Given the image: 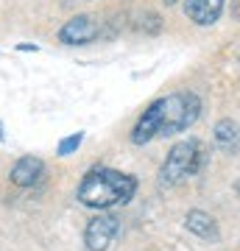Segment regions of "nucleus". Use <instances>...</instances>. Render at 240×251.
<instances>
[{
	"label": "nucleus",
	"instance_id": "obj_5",
	"mask_svg": "<svg viewBox=\"0 0 240 251\" xmlns=\"http://www.w3.org/2000/svg\"><path fill=\"white\" fill-rule=\"evenodd\" d=\"M98 23L92 17H87V14H79V17L67 20L62 25V31H59V42H64V45H89L95 36H98Z\"/></svg>",
	"mask_w": 240,
	"mask_h": 251
},
{
	"label": "nucleus",
	"instance_id": "obj_2",
	"mask_svg": "<svg viewBox=\"0 0 240 251\" xmlns=\"http://www.w3.org/2000/svg\"><path fill=\"white\" fill-rule=\"evenodd\" d=\"M137 193V179L129 173L112 171V168H92L79 184V201L92 209H109V206L126 204Z\"/></svg>",
	"mask_w": 240,
	"mask_h": 251
},
{
	"label": "nucleus",
	"instance_id": "obj_11",
	"mask_svg": "<svg viewBox=\"0 0 240 251\" xmlns=\"http://www.w3.org/2000/svg\"><path fill=\"white\" fill-rule=\"evenodd\" d=\"M232 14H235V20H240V0H232Z\"/></svg>",
	"mask_w": 240,
	"mask_h": 251
},
{
	"label": "nucleus",
	"instance_id": "obj_9",
	"mask_svg": "<svg viewBox=\"0 0 240 251\" xmlns=\"http://www.w3.org/2000/svg\"><path fill=\"white\" fill-rule=\"evenodd\" d=\"M215 143L221 145L223 151H232L238 153L240 151V126L235 120H221V123L215 126Z\"/></svg>",
	"mask_w": 240,
	"mask_h": 251
},
{
	"label": "nucleus",
	"instance_id": "obj_12",
	"mask_svg": "<svg viewBox=\"0 0 240 251\" xmlns=\"http://www.w3.org/2000/svg\"><path fill=\"white\" fill-rule=\"evenodd\" d=\"M3 140H6V134H3V123H0V143H3Z\"/></svg>",
	"mask_w": 240,
	"mask_h": 251
},
{
	"label": "nucleus",
	"instance_id": "obj_1",
	"mask_svg": "<svg viewBox=\"0 0 240 251\" xmlns=\"http://www.w3.org/2000/svg\"><path fill=\"white\" fill-rule=\"evenodd\" d=\"M201 115V100L196 92H173L168 98L154 100L142 112V117L132 128V143L145 145L154 137H170L179 131H187Z\"/></svg>",
	"mask_w": 240,
	"mask_h": 251
},
{
	"label": "nucleus",
	"instance_id": "obj_7",
	"mask_svg": "<svg viewBox=\"0 0 240 251\" xmlns=\"http://www.w3.org/2000/svg\"><path fill=\"white\" fill-rule=\"evenodd\" d=\"M223 3H226V0H187L185 14L193 20L196 25H213V23H218V17H221Z\"/></svg>",
	"mask_w": 240,
	"mask_h": 251
},
{
	"label": "nucleus",
	"instance_id": "obj_3",
	"mask_svg": "<svg viewBox=\"0 0 240 251\" xmlns=\"http://www.w3.org/2000/svg\"><path fill=\"white\" fill-rule=\"evenodd\" d=\"M207 156H210V153H207L204 143L196 140V137L176 143L170 148L168 159H165V165H162V171H160V184L162 187H173L179 181L196 176V173L207 165Z\"/></svg>",
	"mask_w": 240,
	"mask_h": 251
},
{
	"label": "nucleus",
	"instance_id": "obj_8",
	"mask_svg": "<svg viewBox=\"0 0 240 251\" xmlns=\"http://www.w3.org/2000/svg\"><path fill=\"white\" fill-rule=\"evenodd\" d=\"M185 226L187 232H193L201 240H218V226H215L213 215H207L201 209H190L185 218Z\"/></svg>",
	"mask_w": 240,
	"mask_h": 251
},
{
	"label": "nucleus",
	"instance_id": "obj_13",
	"mask_svg": "<svg viewBox=\"0 0 240 251\" xmlns=\"http://www.w3.org/2000/svg\"><path fill=\"white\" fill-rule=\"evenodd\" d=\"M168 3H173V0H168Z\"/></svg>",
	"mask_w": 240,
	"mask_h": 251
},
{
	"label": "nucleus",
	"instance_id": "obj_4",
	"mask_svg": "<svg viewBox=\"0 0 240 251\" xmlns=\"http://www.w3.org/2000/svg\"><path fill=\"white\" fill-rule=\"evenodd\" d=\"M117 232H120V221L115 215H95L84 229V243L89 251H107L115 243Z\"/></svg>",
	"mask_w": 240,
	"mask_h": 251
},
{
	"label": "nucleus",
	"instance_id": "obj_6",
	"mask_svg": "<svg viewBox=\"0 0 240 251\" xmlns=\"http://www.w3.org/2000/svg\"><path fill=\"white\" fill-rule=\"evenodd\" d=\"M42 173H45V162L39 156H23V159L14 162L9 179L17 187H34L36 181L42 179Z\"/></svg>",
	"mask_w": 240,
	"mask_h": 251
},
{
	"label": "nucleus",
	"instance_id": "obj_10",
	"mask_svg": "<svg viewBox=\"0 0 240 251\" xmlns=\"http://www.w3.org/2000/svg\"><path fill=\"white\" fill-rule=\"evenodd\" d=\"M84 143V134H81V131H76V134H70V137H64L62 143H59V156H70L73 151H76V148H79V145Z\"/></svg>",
	"mask_w": 240,
	"mask_h": 251
}]
</instances>
